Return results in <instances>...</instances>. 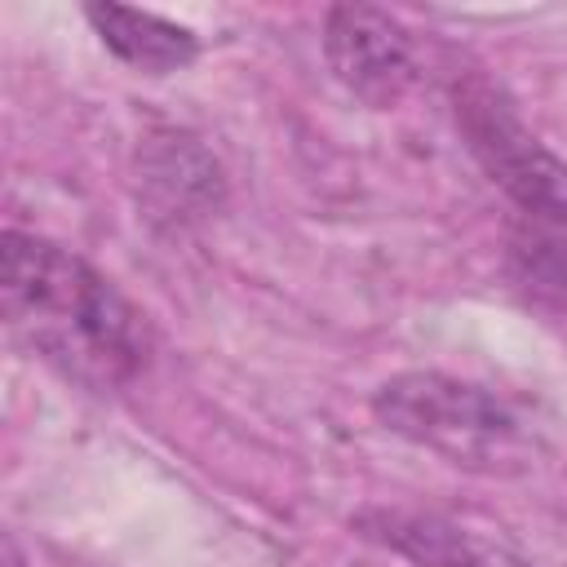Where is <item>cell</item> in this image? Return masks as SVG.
<instances>
[{
	"instance_id": "cell-1",
	"label": "cell",
	"mask_w": 567,
	"mask_h": 567,
	"mask_svg": "<svg viewBox=\"0 0 567 567\" xmlns=\"http://www.w3.org/2000/svg\"><path fill=\"white\" fill-rule=\"evenodd\" d=\"M0 306L40 359L89 390L124 385L146 359L142 315L128 297L84 257L49 239L4 230Z\"/></svg>"
},
{
	"instance_id": "cell-2",
	"label": "cell",
	"mask_w": 567,
	"mask_h": 567,
	"mask_svg": "<svg viewBox=\"0 0 567 567\" xmlns=\"http://www.w3.org/2000/svg\"><path fill=\"white\" fill-rule=\"evenodd\" d=\"M372 412L399 439L474 474H523L532 439L523 421L483 385L447 372H399L372 394Z\"/></svg>"
},
{
	"instance_id": "cell-3",
	"label": "cell",
	"mask_w": 567,
	"mask_h": 567,
	"mask_svg": "<svg viewBox=\"0 0 567 567\" xmlns=\"http://www.w3.org/2000/svg\"><path fill=\"white\" fill-rule=\"evenodd\" d=\"M452 111L470 155L523 208V217L567 226V159L540 146V137L514 115L505 93L487 75H465L452 89Z\"/></svg>"
},
{
	"instance_id": "cell-4",
	"label": "cell",
	"mask_w": 567,
	"mask_h": 567,
	"mask_svg": "<svg viewBox=\"0 0 567 567\" xmlns=\"http://www.w3.org/2000/svg\"><path fill=\"white\" fill-rule=\"evenodd\" d=\"M323 58L341 89L359 102L385 111L394 106L416 80L412 35L399 18L377 4H337L323 18Z\"/></svg>"
},
{
	"instance_id": "cell-5",
	"label": "cell",
	"mask_w": 567,
	"mask_h": 567,
	"mask_svg": "<svg viewBox=\"0 0 567 567\" xmlns=\"http://www.w3.org/2000/svg\"><path fill=\"white\" fill-rule=\"evenodd\" d=\"M359 532L403 554L412 567H532L501 536L474 532L434 509H368Z\"/></svg>"
},
{
	"instance_id": "cell-6",
	"label": "cell",
	"mask_w": 567,
	"mask_h": 567,
	"mask_svg": "<svg viewBox=\"0 0 567 567\" xmlns=\"http://www.w3.org/2000/svg\"><path fill=\"white\" fill-rule=\"evenodd\" d=\"M137 182L151 204V217H168V221L204 217L221 199L217 159L186 133L151 137L137 155Z\"/></svg>"
},
{
	"instance_id": "cell-7",
	"label": "cell",
	"mask_w": 567,
	"mask_h": 567,
	"mask_svg": "<svg viewBox=\"0 0 567 567\" xmlns=\"http://www.w3.org/2000/svg\"><path fill=\"white\" fill-rule=\"evenodd\" d=\"M84 18L93 22V31L102 35V44L128 62L133 71H146V75H168V71H182L195 62L199 53V40L190 27H177L159 13H146V9H128V4H89Z\"/></svg>"
},
{
	"instance_id": "cell-8",
	"label": "cell",
	"mask_w": 567,
	"mask_h": 567,
	"mask_svg": "<svg viewBox=\"0 0 567 567\" xmlns=\"http://www.w3.org/2000/svg\"><path fill=\"white\" fill-rule=\"evenodd\" d=\"M514 261H518L527 288L567 297V226L527 221L514 235Z\"/></svg>"
},
{
	"instance_id": "cell-9",
	"label": "cell",
	"mask_w": 567,
	"mask_h": 567,
	"mask_svg": "<svg viewBox=\"0 0 567 567\" xmlns=\"http://www.w3.org/2000/svg\"><path fill=\"white\" fill-rule=\"evenodd\" d=\"M4 567H22V563H18V545H13V536H4Z\"/></svg>"
}]
</instances>
